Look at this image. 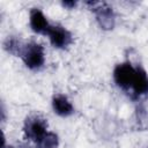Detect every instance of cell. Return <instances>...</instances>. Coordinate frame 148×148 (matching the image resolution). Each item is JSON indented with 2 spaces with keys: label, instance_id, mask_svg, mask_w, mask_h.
<instances>
[{
  "label": "cell",
  "instance_id": "6da1fadb",
  "mask_svg": "<svg viewBox=\"0 0 148 148\" xmlns=\"http://www.w3.org/2000/svg\"><path fill=\"white\" fill-rule=\"evenodd\" d=\"M21 58L28 68L32 71H38L44 66L45 62L44 47L37 42H30L28 44H24Z\"/></svg>",
  "mask_w": 148,
  "mask_h": 148
},
{
  "label": "cell",
  "instance_id": "7a4b0ae2",
  "mask_svg": "<svg viewBox=\"0 0 148 148\" xmlns=\"http://www.w3.org/2000/svg\"><path fill=\"white\" fill-rule=\"evenodd\" d=\"M136 74V67L132 65L131 61H124L118 64L113 69L114 83L123 90H131L134 77Z\"/></svg>",
  "mask_w": 148,
  "mask_h": 148
},
{
  "label": "cell",
  "instance_id": "3957f363",
  "mask_svg": "<svg viewBox=\"0 0 148 148\" xmlns=\"http://www.w3.org/2000/svg\"><path fill=\"white\" fill-rule=\"evenodd\" d=\"M47 132V121L40 116L34 114L25 119L23 126V134L27 140L37 142Z\"/></svg>",
  "mask_w": 148,
  "mask_h": 148
},
{
  "label": "cell",
  "instance_id": "277c9868",
  "mask_svg": "<svg viewBox=\"0 0 148 148\" xmlns=\"http://www.w3.org/2000/svg\"><path fill=\"white\" fill-rule=\"evenodd\" d=\"M88 5L92 6L91 10H94L96 20L102 29L110 30L114 27V13L111 7L104 2H88Z\"/></svg>",
  "mask_w": 148,
  "mask_h": 148
},
{
  "label": "cell",
  "instance_id": "5b68a950",
  "mask_svg": "<svg viewBox=\"0 0 148 148\" xmlns=\"http://www.w3.org/2000/svg\"><path fill=\"white\" fill-rule=\"evenodd\" d=\"M47 36H49L50 43L57 49H67L73 42L72 34L66 28L59 24L51 25L47 32Z\"/></svg>",
  "mask_w": 148,
  "mask_h": 148
},
{
  "label": "cell",
  "instance_id": "8992f818",
  "mask_svg": "<svg viewBox=\"0 0 148 148\" xmlns=\"http://www.w3.org/2000/svg\"><path fill=\"white\" fill-rule=\"evenodd\" d=\"M131 90L133 97L135 98H140L142 96L148 95V74L141 66H136V74Z\"/></svg>",
  "mask_w": 148,
  "mask_h": 148
},
{
  "label": "cell",
  "instance_id": "52a82bcc",
  "mask_svg": "<svg viewBox=\"0 0 148 148\" xmlns=\"http://www.w3.org/2000/svg\"><path fill=\"white\" fill-rule=\"evenodd\" d=\"M29 23H30L31 29L35 32L42 34V35H47V32L52 25V24H50V22L47 21V18L43 14V12L38 8H32L30 10Z\"/></svg>",
  "mask_w": 148,
  "mask_h": 148
},
{
  "label": "cell",
  "instance_id": "ba28073f",
  "mask_svg": "<svg viewBox=\"0 0 148 148\" xmlns=\"http://www.w3.org/2000/svg\"><path fill=\"white\" fill-rule=\"evenodd\" d=\"M52 108L53 111L61 116V117H68L74 112L73 104L69 102V99L62 95V94H57L52 98Z\"/></svg>",
  "mask_w": 148,
  "mask_h": 148
},
{
  "label": "cell",
  "instance_id": "9c48e42d",
  "mask_svg": "<svg viewBox=\"0 0 148 148\" xmlns=\"http://www.w3.org/2000/svg\"><path fill=\"white\" fill-rule=\"evenodd\" d=\"M59 147V139L58 135L53 132H46L44 136H42L36 142V148H58Z\"/></svg>",
  "mask_w": 148,
  "mask_h": 148
},
{
  "label": "cell",
  "instance_id": "30bf717a",
  "mask_svg": "<svg viewBox=\"0 0 148 148\" xmlns=\"http://www.w3.org/2000/svg\"><path fill=\"white\" fill-rule=\"evenodd\" d=\"M3 47L10 54L21 57V53H22L23 47H24V44H22V42L20 39L15 38V37H8L3 43Z\"/></svg>",
  "mask_w": 148,
  "mask_h": 148
},
{
  "label": "cell",
  "instance_id": "8fae6325",
  "mask_svg": "<svg viewBox=\"0 0 148 148\" xmlns=\"http://www.w3.org/2000/svg\"><path fill=\"white\" fill-rule=\"evenodd\" d=\"M75 5H76L75 1H64V2H62V6L68 7V8H72V7H74Z\"/></svg>",
  "mask_w": 148,
  "mask_h": 148
}]
</instances>
